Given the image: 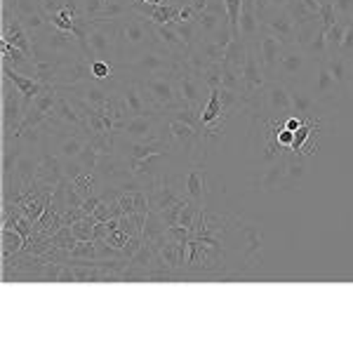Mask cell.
Masks as SVG:
<instances>
[{
    "label": "cell",
    "instance_id": "obj_12",
    "mask_svg": "<svg viewBox=\"0 0 353 353\" xmlns=\"http://www.w3.org/2000/svg\"><path fill=\"white\" fill-rule=\"evenodd\" d=\"M261 31L281 38L285 45H292L297 38V24L288 8H264L261 10Z\"/></svg>",
    "mask_w": 353,
    "mask_h": 353
},
{
    "label": "cell",
    "instance_id": "obj_4",
    "mask_svg": "<svg viewBox=\"0 0 353 353\" xmlns=\"http://www.w3.org/2000/svg\"><path fill=\"white\" fill-rule=\"evenodd\" d=\"M316 68H318V61L313 59L304 48L292 43V45H285V50H283L271 81H281V83H285L288 88H309L313 76H316Z\"/></svg>",
    "mask_w": 353,
    "mask_h": 353
},
{
    "label": "cell",
    "instance_id": "obj_5",
    "mask_svg": "<svg viewBox=\"0 0 353 353\" xmlns=\"http://www.w3.org/2000/svg\"><path fill=\"white\" fill-rule=\"evenodd\" d=\"M181 66V59L165 50L161 43L153 45L151 50L141 52L139 57H134L128 64H121V71L125 76L134 78V81H151V78L158 76H168V73H176Z\"/></svg>",
    "mask_w": 353,
    "mask_h": 353
},
{
    "label": "cell",
    "instance_id": "obj_13",
    "mask_svg": "<svg viewBox=\"0 0 353 353\" xmlns=\"http://www.w3.org/2000/svg\"><path fill=\"white\" fill-rule=\"evenodd\" d=\"M94 81V73H92V59L90 57H71V59L64 61L61 66V73L57 78L54 88L57 90H64V88H78L83 83Z\"/></svg>",
    "mask_w": 353,
    "mask_h": 353
},
{
    "label": "cell",
    "instance_id": "obj_30",
    "mask_svg": "<svg viewBox=\"0 0 353 353\" xmlns=\"http://www.w3.org/2000/svg\"><path fill=\"white\" fill-rule=\"evenodd\" d=\"M221 61L219 64H212V66H208L205 71H201V76H203V81L205 85H208L210 90H219L221 88Z\"/></svg>",
    "mask_w": 353,
    "mask_h": 353
},
{
    "label": "cell",
    "instance_id": "obj_22",
    "mask_svg": "<svg viewBox=\"0 0 353 353\" xmlns=\"http://www.w3.org/2000/svg\"><path fill=\"white\" fill-rule=\"evenodd\" d=\"M156 36H158V43H161L165 50H170L176 59H181V61L186 59V54H189V45H186L184 38L179 36L174 21H170V24H156Z\"/></svg>",
    "mask_w": 353,
    "mask_h": 353
},
{
    "label": "cell",
    "instance_id": "obj_27",
    "mask_svg": "<svg viewBox=\"0 0 353 353\" xmlns=\"http://www.w3.org/2000/svg\"><path fill=\"white\" fill-rule=\"evenodd\" d=\"M26 245V238L21 236L19 231L12 229V226H3V259L12 257V254H19Z\"/></svg>",
    "mask_w": 353,
    "mask_h": 353
},
{
    "label": "cell",
    "instance_id": "obj_33",
    "mask_svg": "<svg viewBox=\"0 0 353 353\" xmlns=\"http://www.w3.org/2000/svg\"><path fill=\"white\" fill-rule=\"evenodd\" d=\"M332 5L339 17H346V19L353 17V0H332Z\"/></svg>",
    "mask_w": 353,
    "mask_h": 353
},
{
    "label": "cell",
    "instance_id": "obj_25",
    "mask_svg": "<svg viewBox=\"0 0 353 353\" xmlns=\"http://www.w3.org/2000/svg\"><path fill=\"white\" fill-rule=\"evenodd\" d=\"M0 50H3L5 66L14 68L17 73H24V76L36 78V61H33V57H28L26 52H21L19 48H14V45H10V43H3Z\"/></svg>",
    "mask_w": 353,
    "mask_h": 353
},
{
    "label": "cell",
    "instance_id": "obj_17",
    "mask_svg": "<svg viewBox=\"0 0 353 353\" xmlns=\"http://www.w3.org/2000/svg\"><path fill=\"white\" fill-rule=\"evenodd\" d=\"M243 83H245V99H252V97L261 92V88L269 83V76H266L264 66H261L257 50H254V43L250 45L248 61H245V66H243Z\"/></svg>",
    "mask_w": 353,
    "mask_h": 353
},
{
    "label": "cell",
    "instance_id": "obj_18",
    "mask_svg": "<svg viewBox=\"0 0 353 353\" xmlns=\"http://www.w3.org/2000/svg\"><path fill=\"white\" fill-rule=\"evenodd\" d=\"M181 184H184L186 198L203 208L205 198H208V193H210L208 172H205L203 165H189V170H184V172H181Z\"/></svg>",
    "mask_w": 353,
    "mask_h": 353
},
{
    "label": "cell",
    "instance_id": "obj_31",
    "mask_svg": "<svg viewBox=\"0 0 353 353\" xmlns=\"http://www.w3.org/2000/svg\"><path fill=\"white\" fill-rule=\"evenodd\" d=\"M339 19V14H337V10H334V5L332 3H323V8H321V21H323V28H327L334 24V21Z\"/></svg>",
    "mask_w": 353,
    "mask_h": 353
},
{
    "label": "cell",
    "instance_id": "obj_7",
    "mask_svg": "<svg viewBox=\"0 0 353 353\" xmlns=\"http://www.w3.org/2000/svg\"><path fill=\"white\" fill-rule=\"evenodd\" d=\"M309 90H311V94L316 97L318 104H321L323 109H327L330 113L339 111L341 106H344V101L351 97L337 81H334V76L327 71L325 61H318L316 76H313Z\"/></svg>",
    "mask_w": 353,
    "mask_h": 353
},
{
    "label": "cell",
    "instance_id": "obj_9",
    "mask_svg": "<svg viewBox=\"0 0 353 353\" xmlns=\"http://www.w3.org/2000/svg\"><path fill=\"white\" fill-rule=\"evenodd\" d=\"M28 106L24 101V94L14 88L10 81L3 83V128H5V141L17 139L21 132Z\"/></svg>",
    "mask_w": 353,
    "mask_h": 353
},
{
    "label": "cell",
    "instance_id": "obj_21",
    "mask_svg": "<svg viewBox=\"0 0 353 353\" xmlns=\"http://www.w3.org/2000/svg\"><path fill=\"white\" fill-rule=\"evenodd\" d=\"M323 61H325L327 71L334 76V81H337L349 94H353V59L344 57L341 52H334V54H327Z\"/></svg>",
    "mask_w": 353,
    "mask_h": 353
},
{
    "label": "cell",
    "instance_id": "obj_1",
    "mask_svg": "<svg viewBox=\"0 0 353 353\" xmlns=\"http://www.w3.org/2000/svg\"><path fill=\"white\" fill-rule=\"evenodd\" d=\"M306 176V158L292 151H285L266 165L261 174L250 184L252 191L276 193V191H297Z\"/></svg>",
    "mask_w": 353,
    "mask_h": 353
},
{
    "label": "cell",
    "instance_id": "obj_15",
    "mask_svg": "<svg viewBox=\"0 0 353 353\" xmlns=\"http://www.w3.org/2000/svg\"><path fill=\"white\" fill-rule=\"evenodd\" d=\"M3 43L14 45V48H19L21 52H26L28 57L36 54V45H33L28 31L12 10H3Z\"/></svg>",
    "mask_w": 353,
    "mask_h": 353
},
{
    "label": "cell",
    "instance_id": "obj_16",
    "mask_svg": "<svg viewBox=\"0 0 353 353\" xmlns=\"http://www.w3.org/2000/svg\"><path fill=\"white\" fill-rule=\"evenodd\" d=\"M64 179H66L64 161H61L59 156H54L52 151H43L41 165H38V172H36V186L48 189V191H54Z\"/></svg>",
    "mask_w": 353,
    "mask_h": 353
},
{
    "label": "cell",
    "instance_id": "obj_35",
    "mask_svg": "<svg viewBox=\"0 0 353 353\" xmlns=\"http://www.w3.org/2000/svg\"><path fill=\"white\" fill-rule=\"evenodd\" d=\"M121 3H128V5H132V3H134V0H121Z\"/></svg>",
    "mask_w": 353,
    "mask_h": 353
},
{
    "label": "cell",
    "instance_id": "obj_20",
    "mask_svg": "<svg viewBox=\"0 0 353 353\" xmlns=\"http://www.w3.org/2000/svg\"><path fill=\"white\" fill-rule=\"evenodd\" d=\"M254 50H257V57H259L261 66H264L266 76H269V81H271L273 71H276V66H278V59H281L283 50H285V43H283L281 38L271 36V33L261 31L259 41L254 43Z\"/></svg>",
    "mask_w": 353,
    "mask_h": 353
},
{
    "label": "cell",
    "instance_id": "obj_26",
    "mask_svg": "<svg viewBox=\"0 0 353 353\" xmlns=\"http://www.w3.org/2000/svg\"><path fill=\"white\" fill-rule=\"evenodd\" d=\"M248 54H250V45L245 43L243 38H233L229 43V48H226V54H224V61H221V64L233 68V71H238V73H243Z\"/></svg>",
    "mask_w": 353,
    "mask_h": 353
},
{
    "label": "cell",
    "instance_id": "obj_3",
    "mask_svg": "<svg viewBox=\"0 0 353 353\" xmlns=\"http://www.w3.org/2000/svg\"><path fill=\"white\" fill-rule=\"evenodd\" d=\"M248 113H252L254 121L261 123H281L292 116V92L285 83L269 81L252 99H248Z\"/></svg>",
    "mask_w": 353,
    "mask_h": 353
},
{
    "label": "cell",
    "instance_id": "obj_19",
    "mask_svg": "<svg viewBox=\"0 0 353 353\" xmlns=\"http://www.w3.org/2000/svg\"><path fill=\"white\" fill-rule=\"evenodd\" d=\"M238 36L248 45L257 43L261 36V10L257 0H243L241 21H238Z\"/></svg>",
    "mask_w": 353,
    "mask_h": 353
},
{
    "label": "cell",
    "instance_id": "obj_14",
    "mask_svg": "<svg viewBox=\"0 0 353 353\" xmlns=\"http://www.w3.org/2000/svg\"><path fill=\"white\" fill-rule=\"evenodd\" d=\"M50 128H61V130H81L85 132V118L83 113L78 111V106L73 104L71 97H66L64 92H59L57 97V104H54V111L48 121ZM88 134V132H85ZM90 139V137H88Z\"/></svg>",
    "mask_w": 353,
    "mask_h": 353
},
{
    "label": "cell",
    "instance_id": "obj_24",
    "mask_svg": "<svg viewBox=\"0 0 353 353\" xmlns=\"http://www.w3.org/2000/svg\"><path fill=\"white\" fill-rule=\"evenodd\" d=\"M292 92V111L301 118H323L321 113H330L327 109H323L316 101V97L311 94L309 88H290Z\"/></svg>",
    "mask_w": 353,
    "mask_h": 353
},
{
    "label": "cell",
    "instance_id": "obj_2",
    "mask_svg": "<svg viewBox=\"0 0 353 353\" xmlns=\"http://www.w3.org/2000/svg\"><path fill=\"white\" fill-rule=\"evenodd\" d=\"M158 45L156 24L139 12H130L118 19V64H128L134 57Z\"/></svg>",
    "mask_w": 353,
    "mask_h": 353
},
{
    "label": "cell",
    "instance_id": "obj_6",
    "mask_svg": "<svg viewBox=\"0 0 353 353\" xmlns=\"http://www.w3.org/2000/svg\"><path fill=\"white\" fill-rule=\"evenodd\" d=\"M85 48L90 59L118 61V21H85Z\"/></svg>",
    "mask_w": 353,
    "mask_h": 353
},
{
    "label": "cell",
    "instance_id": "obj_23",
    "mask_svg": "<svg viewBox=\"0 0 353 353\" xmlns=\"http://www.w3.org/2000/svg\"><path fill=\"white\" fill-rule=\"evenodd\" d=\"M3 73H5V81H10L21 94H24L26 106H31V101L36 99V97L41 94L45 88H48L45 83L36 81V78H31V76H24V73H17L14 68H10L5 64H3Z\"/></svg>",
    "mask_w": 353,
    "mask_h": 353
},
{
    "label": "cell",
    "instance_id": "obj_28",
    "mask_svg": "<svg viewBox=\"0 0 353 353\" xmlns=\"http://www.w3.org/2000/svg\"><path fill=\"white\" fill-rule=\"evenodd\" d=\"M351 24V19H346V17H339L337 21H334L332 26L325 31V41H327V54H334L339 52L341 48V41H344V33H346V26Z\"/></svg>",
    "mask_w": 353,
    "mask_h": 353
},
{
    "label": "cell",
    "instance_id": "obj_34",
    "mask_svg": "<svg viewBox=\"0 0 353 353\" xmlns=\"http://www.w3.org/2000/svg\"><path fill=\"white\" fill-rule=\"evenodd\" d=\"M288 3H290V0H257L259 10H264V8H288Z\"/></svg>",
    "mask_w": 353,
    "mask_h": 353
},
{
    "label": "cell",
    "instance_id": "obj_29",
    "mask_svg": "<svg viewBox=\"0 0 353 353\" xmlns=\"http://www.w3.org/2000/svg\"><path fill=\"white\" fill-rule=\"evenodd\" d=\"M78 161L83 163V168L88 170V172H94L97 165H99V161H101V153L92 144V141H88V144H85V149L81 151V156H78Z\"/></svg>",
    "mask_w": 353,
    "mask_h": 353
},
{
    "label": "cell",
    "instance_id": "obj_32",
    "mask_svg": "<svg viewBox=\"0 0 353 353\" xmlns=\"http://www.w3.org/2000/svg\"><path fill=\"white\" fill-rule=\"evenodd\" d=\"M339 52L344 57H349V59H353V24L346 26V33H344V41H341Z\"/></svg>",
    "mask_w": 353,
    "mask_h": 353
},
{
    "label": "cell",
    "instance_id": "obj_8",
    "mask_svg": "<svg viewBox=\"0 0 353 353\" xmlns=\"http://www.w3.org/2000/svg\"><path fill=\"white\" fill-rule=\"evenodd\" d=\"M174 78H176V90H179V97H181V101H184V106L196 113H201L203 106L208 104V97H210V88L205 85L203 76L198 71L186 68L184 61H181V66Z\"/></svg>",
    "mask_w": 353,
    "mask_h": 353
},
{
    "label": "cell",
    "instance_id": "obj_36",
    "mask_svg": "<svg viewBox=\"0 0 353 353\" xmlns=\"http://www.w3.org/2000/svg\"><path fill=\"white\" fill-rule=\"evenodd\" d=\"M217 3H224V0H217Z\"/></svg>",
    "mask_w": 353,
    "mask_h": 353
},
{
    "label": "cell",
    "instance_id": "obj_10",
    "mask_svg": "<svg viewBox=\"0 0 353 353\" xmlns=\"http://www.w3.org/2000/svg\"><path fill=\"white\" fill-rule=\"evenodd\" d=\"M36 50H43V52H50L54 57H64V59H68V57H81V54L88 57L85 45L76 33L59 31L52 24H50L48 33H45L41 41H36Z\"/></svg>",
    "mask_w": 353,
    "mask_h": 353
},
{
    "label": "cell",
    "instance_id": "obj_11",
    "mask_svg": "<svg viewBox=\"0 0 353 353\" xmlns=\"http://www.w3.org/2000/svg\"><path fill=\"white\" fill-rule=\"evenodd\" d=\"M176 73H168V76H158L151 81H139L144 85V90L149 92L151 101L156 104L158 111H174V109H184V101L179 97L176 90Z\"/></svg>",
    "mask_w": 353,
    "mask_h": 353
},
{
    "label": "cell",
    "instance_id": "obj_37",
    "mask_svg": "<svg viewBox=\"0 0 353 353\" xmlns=\"http://www.w3.org/2000/svg\"><path fill=\"white\" fill-rule=\"evenodd\" d=\"M351 24H353V17H351Z\"/></svg>",
    "mask_w": 353,
    "mask_h": 353
}]
</instances>
